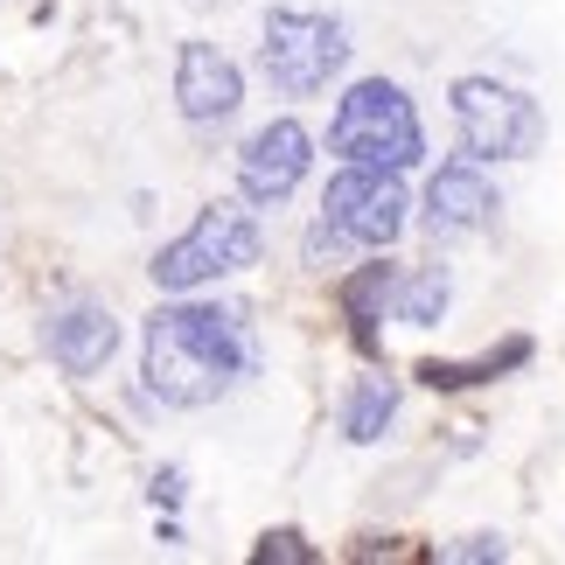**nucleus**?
<instances>
[{
  "mask_svg": "<svg viewBox=\"0 0 565 565\" xmlns=\"http://www.w3.org/2000/svg\"><path fill=\"white\" fill-rule=\"evenodd\" d=\"M252 371V335H245V315L231 308H154L147 321V342H140V377H147V398L195 412V405H216L224 391Z\"/></svg>",
  "mask_w": 565,
  "mask_h": 565,
  "instance_id": "f257e3e1",
  "label": "nucleus"
},
{
  "mask_svg": "<svg viewBox=\"0 0 565 565\" xmlns=\"http://www.w3.org/2000/svg\"><path fill=\"white\" fill-rule=\"evenodd\" d=\"M258 258H266V237H258L252 210H237V203H203V216H195L175 245H161L147 273H154L161 294H195V287H210V279L252 273Z\"/></svg>",
  "mask_w": 565,
  "mask_h": 565,
  "instance_id": "f03ea898",
  "label": "nucleus"
},
{
  "mask_svg": "<svg viewBox=\"0 0 565 565\" xmlns=\"http://www.w3.org/2000/svg\"><path fill=\"white\" fill-rule=\"evenodd\" d=\"M329 147H335L342 161H363V168H391V175H405V168H419L426 134H419V113H412V98L398 92V84L363 77V84H350V98L335 105Z\"/></svg>",
  "mask_w": 565,
  "mask_h": 565,
  "instance_id": "7ed1b4c3",
  "label": "nucleus"
},
{
  "mask_svg": "<svg viewBox=\"0 0 565 565\" xmlns=\"http://www.w3.org/2000/svg\"><path fill=\"white\" fill-rule=\"evenodd\" d=\"M258 63H266L273 92L287 98H315L329 92V77L350 63V29L329 14H300V8H279L266 14V42H258Z\"/></svg>",
  "mask_w": 565,
  "mask_h": 565,
  "instance_id": "20e7f679",
  "label": "nucleus"
},
{
  "mask_svg": "<svg viewBox=\"0 0 565 565\" xmlns=\"http://www.w3.org/2000/svg\"><path fill=\"white\" fill-rule=\"evenodd\" d=\"M454 126H461L475 161H524V154H537V140H545V113H537L524 92L495 84V77L454 84Z\"/></svg>",
  "mask_w": 565,
  "mask_h": 565,
  "instance_id": "39448f33",
  "label": "nucleus"
},
{
  "mask_svg": "<svg viewBox=\"0 0 565 565\" xmlns=\"http://www.w3.org/2000/svg\"><path fill=\"white\" fill-rule=\"evenodd\" d=\"M405 210H412L405 182L391 168H363V161H350L329 182V195H321V224L335 237H350V245H371V252H384L405 231Z\"/></svg>",
  "mask_w": 565,
  "mask_h": 565,
  "instance_id": "423d86ee",
  "label": "nucleus"
},
{
  "mask_svg": "<svg viewBox=\"0 0 565 565\" xmlns=\"http://www.w3.org/2000/svg\"><path fill=\"white\" fill-rule=\"evenodd\" d=\"M308 161H315L308 126H300V119H273V126H258V134L245 140V154H237V189H245V203L279 210L300 189Z\"/></svg>",
  "mask_w": 565,
  "mask_h": 565,
  "instance_id": "0eeeda50",
  "label": "nucleus"
},
{
  "mask_svg": "<svg viewBox=\"0 0 565 565\" xmlns=\"http://www.w3.org/2000/svg\"><path fill=\"white\" fill-rule=\"evenodd\" d=\"M42 342H50V363L63 377H98L119 356V315L105 300H63L42 321Z\"/></svg>",
  "mask_w": 565,
  "mask_h": 565,
  "instance_id": "6e6552de",
  "label": "nucleus"
},
{
  "mask_svg": "<svg viewBox=\"0 0 565 565\" xmlns=\"http://www.w3.org/2000/svg\"><path fill=\"white\" fill-rule=\"evenodd\" d=\"M175 105L189 126H216L231 119L237 105H245V77H237V63L216 50V42H182L175 56Z\"/></svg>",
  "mask_w": 565,
  "mask_h": 565,
  "instance_id": "1a4fd4ad",
  "label": "nucleus"
},
{
  "mask_svg": "<svg viewBox=\"0 0 565 565\" xmlns=\"http://www.w3.org/2000/svg\"><path fill=\"white\" fill-rule=\"evenodd\" d=\"M495 216V182L475 161H447L440 175L426 182V231L433 237H468Z\"/></svg>",
  "mask_w": 565,
  "mask_h": 565,
  "instance_id": "9d476101",
  "label": "nucleus"
},
{
  "mask_svg": "<svg viewBox=\"0 0 565 565\" xmlns=\"http://www.w3.org/2000/svg\"><path fill=\"white\" fill-rule=\"evenodd\" d=\"M391 419H398V384H391V377H356L350 391H342V440H350V447L384 440Z\"/></svg>",
  "mask_w": 565,
  "mask_h": 565,
  "instance_id": "9b49d317",
  "label": "nucleus"
},
{
  "mask_svg": "<svg viewBox=\"0 0 565 565\" xmlns=\"http://www.w3.org/2000/svg\"><path fill=\"white\" fill-rule=\"evenodd\" d=\"M391 287H398V273H391L384 258H377V266H363V273H350V279L335 287V294H342V315H350V329H356L363 350H377V321H384Z\"/></svg>",
  "mask_w": 565,
  "mask_h": 565,
  "instance_id": "f8f14e48",
  "label": "nucleus"
},
{
  "mask_svg": "<svg viewBox=\"0 0 565 565\" xmlns=\"http://www.w3.org/2000/svg\"><path fill=\"white\" fill-rule=\"evenodd\" d=\"M516 363H531V335H510L503 350H489V356H475V363H419V377L433 384V391H468V384H489V377H503V371H516Z\"/></svg>",
  "mask_w": 565,
  "mask_h": 565,
  "instance_id": "ddd939ff",
  "label": "nucleus"
},
{
  "mask_svg": "<svg viewBox=\"0 0 565 565\" xmlns=\"http://www.w3.org/2000/svg\"><path fill=\"white\" fill-rule=\"evenodd\" d=\"M391 294H398V321H412V329H433V321L447 315V300H454V287H447V273H440V266L412 273L405 287H391Z\"/></svg>",
  "mask_w": 565,
  "mask_h": 565,
  "instance_id": "4468645a",
  "label": "nucleus"
},
{
  "mask_svg": "<svg viewBox=\"0 0 565 565\" xmlns=\"http://www.w3.org/2000/svg\"><path fill=\"white\" fill-rule=\"evenodd\" d=\"M315 558H321V552H315L300 531H266V537L252 545V565H315Z\"/></svg>",
  "mask_w": 565,
  "mask_h": 565,
  "instance_id": "2eb2a0df",
  "label": "nucleus"
},
{
  "mask_svg": "<svg viewBox=\"0 0 565 565\" xmlns=\"http://www.w3.org/2000/svg\"><path fill=\"white\" fill-rule=\"evenodd\" d=\"M440 558H447V565H503L510 545H503L495 531H475V537H461V545H447Z\"/></svg>",
  "mask_w": 565,
  "mask_h": 565,
  "instance_id": "dca6fc26",
  "label": "nucleus"
},
{
  "mask_svg": "<svg viewBox=\"0 0 565 565\" xmlns=\"http://www.w3.org/2000/svg\"><path fill=\"white\" fill-rule=\"evenodd\" d=\"M154 503H161V510L182 503V468H161V475H154Z\"/></svg>",
  "mask_w": 565,
  "mask_h": 565,
  "instance_id": "f3484780",
  "label": "nucleus"
}]
</instances>
